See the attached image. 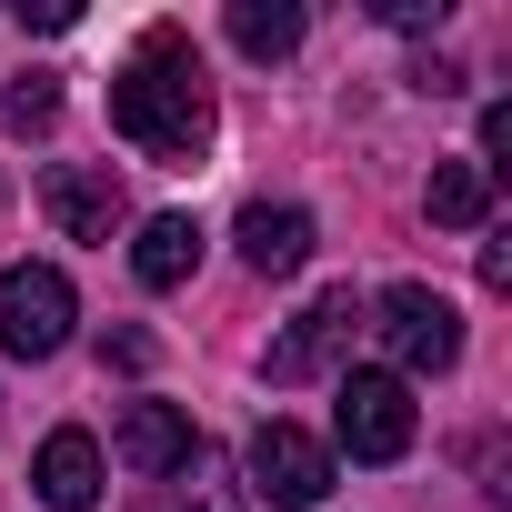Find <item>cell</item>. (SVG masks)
Wrapping results in <instances>:
<instances>
[{
  "instance_id": "obj_1",
  "label": "cell",
  "mask_w": 512,
  "mask_h": 512,
  "mask_svg": "<svg viewBox=\"0 0 512 512\" xmlns=\"http://www.w3.org/2000/svg\"><path fill=\"white\" fill-rule=\"evenodd\" d=\"M111 131L141 161H161V171H201V151H211V81H201L191 31H171V21L141 31V51L111 71Z\"/></svg>"
},
{
  "instance_id": "obj_2",
  "label": "cell",
  "mask_w": 512,
  "mask_h": 512,
  "mask_svg": "<svg viewBox=\"0 0 512 512\" xmlns=\"http://www.w3.org/2000/svg\"><path fill=\"white\" fill-rule=\"evenodd\" d=\"M332 432H342L352 462H402V452H412V382H402V372H342Z\"/></svg>"
},
{
  "instance_id": "obj_3",
  "label": "cell",
  "mask_w": 512,
  "mask_h": 512,
  "mask_svg": "<svg viewBox=\"0 0 512 512\" xmlns=\"http://www.w3.org/2000/svg\"><path fill=\"white\" fill-rule=\"evenodd\" d=\"M71 282L51 272V262H11L0 272V352L11 362H51L61 342H71Z\"/></svg>"
},
{
  "instance_id": "obj_4",
  "label": "cell",
  "mask_w": 512,
  "mask_h": 512,
  "mask_svg": "<svg viewBox=\"0 0 512 512\" xmlns=\"http://www.w3.org/2000/svg\"><path fill=\"white\" fill-rule=\"evenodd\" d=\"M372 332L392 342L402 372H452V362H462V312H452L432 282H392V292L372 302Z\"/></svg>"
},
{
  "instance_id": "obj_5",
  "label": "cell",
  "mask_w": 512,
  "mask_h": 512,
  "mask_svg": "<svg viewBox=\"0 0 512 512\" xmlns=\"http://www.w3.org/2000/svg\"><path fill=\"white\" fill-rule=\"evenodd\" d=\"M352 332H362V302H352V282H342V292H322V302H302V312H292V332L262 352V382H272V392L322 382V372L352 352Z\"/></svg>"
},
{
  "instance_id": "obj_6",
  "label": "cell",
  "mask_w": 512,
  "mask_h": 512,
  "mask_svg": "<svg viewBox=\"0 0 512 512\" xmlns=\"http://www.w3.org/2000/svg\"><path fill=\"white\" fill-rule=\"evenodd\" d=\"M251 492H262V502H322L332 492V452L302 432V422H262V432H251Z\"/></svg>"
},
{
  "instance_id": "obj_7",
  "label": "cell",
  "mask_w": 512,
  "mask_h": 512,
  "mask_svg": "<svg viewBox=\"0 0 512 512\" xmlns=\"http://www.w3.org/2000/svg\"><path fill=\"white\" fill-rule=\"evenodd\" d=\"M41 211L61 221V241H101V251H111V231L131 221V201H121V181H111V171H81V161H61V171H41Z\"/></svg>"
},
{
  "instance_id": "obj_8",
  "label": "cell",
  "mask_w": 512,
  "mask_h": 512,
  "mask_svg": "<svg viewBox=\"0 0 512 512\" xmlns=\"http://www.w3.org/2000/svg\"><path fill=\"white\" fill-rule=\"evenodd\" d=\"M231 241H241V262L262 272V282H292V272L312 262V211H302V201H251Z\"/></svg>"
},
{
  "instance_id": "obj_9",
  "label": "cell",
  "mask_w": 512,
  "mask_h": 512,
  "mask_svg": "<svg viewBox=\"0 0 512 512\" xmlns=\"http://www.w3.org/2000/svg\"><path fill=\"white\" fill-rule=\"evenodd\" d=\"M191 412L181 402H131L121 412V472H141V482H171L181 462H191Z\"/></svg>"
},
{
  "instance_id": "obj_10",
  "label": "cell",
  "mask_w": 512,
  "mask_h": 512,
  "mask_svg": "<svg viewBox=\"0 0 512 512\" xmlns=\"http://www.w3.org/2000/svg\"><path fill=\"white\" fill-rule=\"evenodd\" d=\"M31 492H41L51 512H91V502H101V442H91V432H51L41 462H31Z\"/></svg>"
},
{
  "instance_id": "obj_11",
  "label": "cell",
  "mask_w": 512,
  "mask_h": 512,
  "mask_svg": "<svg viewBox=\"0 0 512 512\" xmlns=\"http://www.w3.org/2000/svg\"><path fill=\"white\" fill-rule=\"evenodd\" d=\"M191 262H201V221H191V211H161V221H141V241H131V272H141V292H181V282H191Z\"/></svg>"
},
{
  "instance_id": "obj_12",
  "label": "cell",
  "mask_w": 512,
  "mask_h": 512,
  "mask_svg": "<svg viewBox=\"0 0 512 512\" xmlns=\"http://www.w3.org/2000/svg\"><path fill=\"white\" fill-rule=\"evenodd\" d=\"M231 41L251 61H292L302 51V11H292V0H231Z\"/></svg>"
},
{
  "instance_id": "obj_13",
  "label": "cell",
  "mask_w": 512,
  "mask_h": 512,
  "mask_svg": "<svg viewBox=\"0 0 512 512\" xmlns=\"http://www.w3.org/2000/svg\"><path fill=\"white\" fill-rule=\"evenodd\" d=\"M161 512H241V492H231V472H221L211 442H191V462L171 472V502Z\"/></svg>"
},
{
  "instance_id": "obj_14",
  "label": "cell",
  "mask_w": 512,
  "mask_h": 512,
  "mask_svg": "<svg viewBox=\"0 0 512 512\" xmlns=\"http://www.w3.org/2000/svg\"><path fill=\"white\" fill-rule=\"evenodd\" d=\"M422 201H432V221H452V231H482V211H492V181H482L472 161H442Z\"/></svg>"
},
{
  "instance_id": "obj_15",
  "label": "cell",
  "mask_w": 512,
  "mask_h": 512,
  "mask_svg": "<svg viewBox=\"0 0 512 512\" xmlns=\"http://www.w3.org/2000/svg\"><path fill=\"white\" fill-rule=\"evenodd\" d=\"M51 121H61V81H51V71H21L11 91H0V131L31 141V131H51Z\"/></svg>"
},
{
  "instance_id": "obj_16",
  "label": "cell",
  "mask_w": 512,
  "mask_h": 512,
  "mask_svg": "<svg viewBox=\"0 0 512 512\" xmlns=\"http://www.w3.org/2000/svg\"><path fill=\"white\" fill-rule=\"evenodd\" d=\"M21 31H71V0H21Z\"/></svg>"
}]
</instances>
